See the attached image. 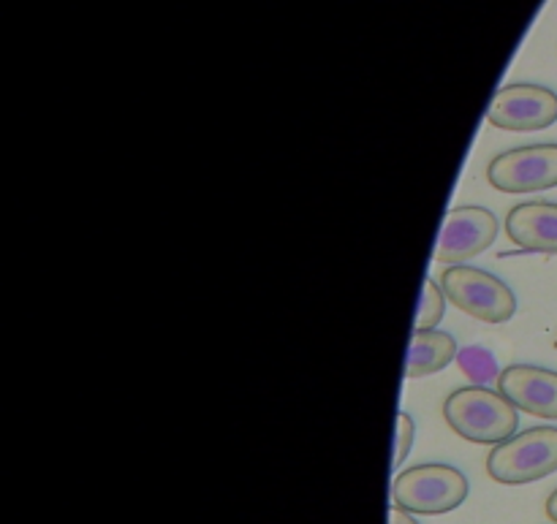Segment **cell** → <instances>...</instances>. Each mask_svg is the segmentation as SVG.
Instances as JSON below:
<instances>
[{
  "instance_id": "obj_7",
  "label": "cell",
  "mask_w": 557,
  "mask_h": 524,
  "mask_svg": "<svg viewBox=\"0 0 557 524\" xmlns=\"http://www.w3.org/2000/svg\"><path fill=\"white\" fill-rule=\"evenodd\" d=\"M498 237V217L484 207H457L449 212L441 239L435 245V261L457 266L473 255L484 253Z\"/></svg>"
},
{
  "instance_id": "obj_5",
  "label": "cell",
  "mask_w": 557,
  "mask_h": 524,
  "mask_svg": "<svg viewBox=\"0 0 557 524\" xmlns=\"http://www.w3.org/2000/svg\"><path fill=\"white\" fill-rule=\"evenodd\" d=\"M487 179L504 194H536L557 188V145H525L495 155Z\"/></svg>"
},
{
  "instance_id": "obj_6",
  "label": "cell",
  "mask_w": 557,
  "mask_h": 524,
  "mask_svg": "<svg viewBox=\"0 0 557 524\" xmlns=\"http://www.w3.org/2000/svg\"><path fill=\"white\" fill-rule=\"evenodd\" d=\"M487 120L504 130L549 128L557 120V92L531 82L506 85L490 103Z\"/></svg>"
},
{
  "instance_id": "obj_10",
  "label": "cell",
  "mask_w": 557,
  "mask_h": 524,
  "mask_svg": "<svg viewBox=\"0 0 557 524\" xmlns=\"http://www.w3.org/2000/svg\"><path fill=\"white\" fill-rule=\"evenodd\" d=\"M457 359V340L449 332L441 329H417L408 348L406 378H424V375L441 373Z\"/></svg>"
},
{
  "instance_id": "obj_12",
  "label": "cell",
  "mask_w": 557,
  "mask_h": 524,
  "mask_svg": "<svg viewBox=\"0 0 557 524\" xmlns=\"http://www.w3.org/2000/svg\"><path fill=\"white\" fill-rule=\"evenodd\" d=\"M413 435H417V427H413V419L408 413H400L397 416V449H395V467H400L406 462L408 451L413 446Z\"/></svg>"
},
{
  "instance_id": "obj_3",
  "label": "cell",
  "mask_w": 557,
  "mask_h": 524,
  "mask_svg": "<svg viewBox=\"0 0 557 524\" xmlns=\"http://www.w3.org/2000/svg\"><path fill=\"white\" fill-rule=\"evenodd\" d=\"M557 471V427H531L493 446L487 473L506 487L542 482Z\"/></svg>"
},
{
  "instance_id": "obj_8",
  "label": "cell",
  "mask_w": 557,
  "mask_h": 524,
  "mask_svg": "<svg viewBox=\"0 0 557 524\" xmlns=\"http://www.w3.org/2000/svg\"><path fill=\"white\" fill-rule=\"evenodd\" d=\"M498 391L522 413L557 422V373L536 364H509L498 375Z\"/></svg>"
},
{
  "instance_id": "obj_4",
  "label": "cell",
  "mask_w": 557,
  "mask_h": 524,
  "mask_svg": "<svg viewBox=\"0 0 557 524\" xmlns=\"http://www.w3.org/2000/svg\"><path fill=\"white\" fill-rule=\"evenodd\" d=\"M441 288L457 310L484 324H506L517 313L515 291L500 277L479 266H446L441 275Z\"/></svg>"
},
{
  "instance_id": "obj_11",
  "label": "cell",
  "mask_w": 557,
  "mask_h": 524,
  "mask_svg": "<svg viewBox=\"0 0 557 524\" xmlns=\"http://www.w3.org/2000/svg\"><path fill=\"white\" fill-rule=\"evenodd\" d=\"M444 310H446L444 288H441L435 280H424L422 304H419V313H417V329H438V324L444 321Z\"/></svg>"
},
{
  "instance_id": "obj_1",
  "label": "cell",
  "mask_w": 557,
  "mask_h": 524,
  "mask_svg": "<svg viewBox=\"0 0 557 524\" xmlns=\"http://www.w3.org/2000/svg\"><path fill=\"white\" fill-rule=\"evenodd\" d=\"M444 419L460 438L471 444L498 446L520 427V411L500 391L487 386H462L444 402Z\"/></svg>"
},
{
  "instance_id": "obj_14",
  "label": "cell",
  "mask_w": 557,
  "mask_h": 524,
  "mask_svg": "<svg viewBox=\"0 0 557 524\" xmlns=\"http://www.w3.org/2000/svg\"><path fill=\"white\" fill-rule=\"evenodd\" d=\"M547 516L553 522H557V489L547 498Z\"/></svg>"
},
{
  "instance_id": "obj_2",
  "label": "cell",
  "mask_w": 557,
  "mask_h": 524,
  "mask_svg": "<svg viewBox=\"0 0 557 524\" xmlns=\"http://www.w3.org/2000/svg\"><path fill=\"white\" fill-rule=\"evenodd\" d=\"M468 498V478L444 462H424L403 471L392 484L397 509L413 516H438L460 509Z\"/></svg>"
},
{
  "instance_id": "obj_13",
  "label": "cell",
  "mask_w": 557,
  "mask_h": 524,
  "mask_svg": "<svg viewBox=\"0 0 557 524\" xmlns=\"http://www.w3.org/2000/svg\"><path fill=\"white\" fill-rule=\"evenodd\" d=\"M389 524H419L417 520H413L411 514H408V511H403V509H389Z\"/></svg>"
},
{
  "instance_id": "obj_9",
  "label": "cell",
  "mask_w": 557,
  "mask_h": 524,
  "mask_svg": "<svg viewBox=\"0 0 557 524\" xmlns=\"http://www.w3.org/2000/svg\"><path fill=\"white\" fill-rule=\"evenodd\" d=\"M506 234L517 248L557 255V204L555 201H528V204L511 207L506 215Z\"/></svg>"
}]
</instances>
